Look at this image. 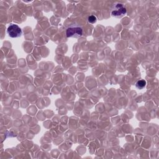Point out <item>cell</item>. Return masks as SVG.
Here are the masks:
<instances>
[{"label": "cell", "mask_w": 159, "mask_h": 159, "mask_svg": "<svg viewBox=\"0 0 159 159\" xmlns=\"http://www.w3.org/2000/svg\"><path fill=\"white\" fill-rule=\"evenodd\" d=\"M126 12V8L122 4L119 2L114 4L111 10V14L114 17H122L124 16Z\"/></svg>", "instance_id": "cell-1"}, {"label": "cell", "mask_w": 159, "mask_h": 159, "mask_svg": "<svg viewBox=\"0 0 159 159\" xmlns=\"http://www.w3.org/2000/svg\"><path fill=\"white\" fill-rule=\"evenodd\" d=\"M7 33L9 37L12 38H16L20 37L22 35V32L21 29L17 25L11 24L8 27Z\"/></svg>", "instance_id": "cell-2"}, {"label": "cell", "mask_w": 159, "mask_h": 159, "mask_svg": "<svg viewBox=\"0 0 159 159\" xmlns=\"http://www.w3.org/2000/svg\"><path fill=\"white\" fill-rule=\"evenodd\" d=\"M83 34V29L80 27H69L66 29L67 37H80Z\"/></svg>", "instance_id": "cell-3"}, {"label": "cell", "mask_w": 159, "mask_h": 159, "mask_svg": "<svg viewBox=\"0 0 159 159\" xmlns=\"http://www.w3.org/2000/svg\"><path fill=\"white\" fill-rule=\"evenodd\" d=\"M146 84H147L146 81L144 80H140L137 81L135 84L136 87L139 89H143V88L145 87Z\"/></svg>", "instance_id": "cell-4"}, {"label": "cell", "mask_w": 159, "mask_h": 159, "mask_svg": "<svg viewBox=\"0 0 159 159\" xmlns=\"http://www.w3.org/2000/svg\"><path fill=\"white\" fill-rule=\"evenodd\" d=\"M88 22H90V23H94V22H96L97 18H96V17L95 16L91 15V16H90L88 17Z\"/></svg>", "instance_id": "cell-5"}]
</instances>
